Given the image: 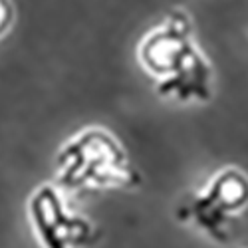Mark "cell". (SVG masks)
I'll return each mask as SVG.
<instances>
[{
    "instance_id": "cell-1",
    "label": "cell",
    "mask_w": 248,
    "mask_h": 248,
    "mask_svg": "<svg viewBox=\"0 0 248 248\" xmlns=\"http://www.w3.org/2000/svg\"><path fill=\"white\" fill-rule=\"evenodd\" d=\"M139 62L157 79V93L175 101H209L213 68L193 40L187 12L173 10L139 44Z\"/></svg>"
},
{
    "instance_id": "cell-2",
    "label": "cell",
    "mask_w": 248,
    "mask_h": 248,
    "mask_svg": "<svg viewBox=\"0 0 248 248\" xmlns=\"http://www.w3.org/2000/svg\"><path fill=\"white\" fill-rule=\"evenodd\" d=\"M62 181L78 185H123L135 179L119 143L103 129L90 127L68 141L58 153Z\"/></svg>"
},
{
    "instance_id": "cell-3",
    "label": "cell",
    "mask_w": 248,
    "mask_h": 248,
    "mask_svg": "<svg viewBox=\"0 0 248 248\" xmlns=\"http://www.w3.org/2000/svg\"><path fill=\"white\" fill-rule=\"evenodd\" d=\"M248 202V179L244 173L236 169H226L218 173L206 189L204 195H201L195 202V213H199L202 218L218 215H231L234 211H240Z\"/></svg>"
},
{
    "instance_id": "cell-4",
    "label": "cell",
    "mask_w": 248,
    "mask_h": 248,
    "mask_svg": "<svg viewBox=\"0 0 248 248\" xmlns=\"http://www.w3.org/2000/svg\"><path fill=\"white\" fill-rule=\"evenodd\" d=\"M14 22V8L10 0H0V38L6 36Z\"/></svg>"
}]
</instances>
